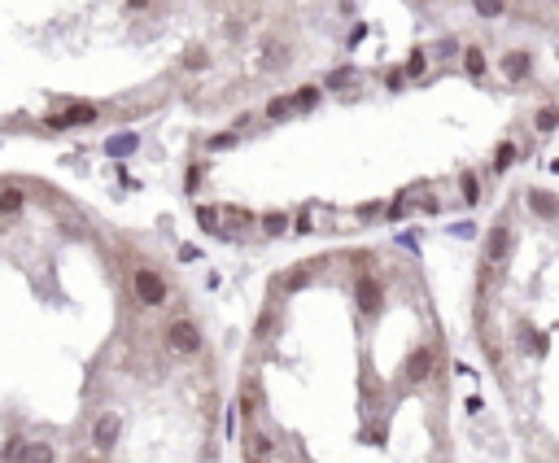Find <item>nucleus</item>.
Returning a JSON list of instances; mask_svg holds the SVG:
<instances>
[{
  "label": "nucleus",
  "instance_id": "9d476101",
  "mask_svg": "<svg viewBox=\"0 0 559 463\" xmlns=\"http://www.w3.org/2000/svg\"><path fill=\"white\" fill-rule=\"evenodd\" d=\"M502 66H507V74H512V79H520V74L529 70V57H524V53H512V57H507Z\"/></svg>",
  "mask_w": 559,
  "mask_h": 463
},
{
  "label": "nucleus",
  "instance_id": "7ed1b4c3",
  "mask_svg": "<svg viewBox=\"0 0 559 463\" xmlns=\"http://www.w3.org/2000/svg\"><path fill=\"white\" fill-rule=\"evenodd\" d=\"M433 363H437V354L428 350V345H415L411 354H406V367H402V376L411 380V384H424L428 376H433Z\"/></svg>",
  "mask_w": 559,
  "mask_h": 463
},
{
  "label": "nucleus",
  "instance_id": "423d86ee",
  "mask_svg": "<svg viewBox=\"0 0 559 463\" xmlns=\"http://www.w3.org/2000/svg\"><path fill=\"white\" fill-rule=\"evenodd\" d=\"M249 459L253 463H267L271 459V442H267L263 433H249Z\"/></svg>",
  "mask_w": 559,
  "mask_h": 463
},
{
  "label": "nucleus",
  "instance_id": "2eb2a0df",
  "mask_svg": "<svg viewBox=\"0 0 559 463\" xmlns=\"http://www.w3.org/2000/svg\"><path fill=\"white\" fill-rule=\"evenodd\" d=\"M424 66H428V62H424V53H415L411 62H406V74H424Z\"/></svg>",
  "mask_w": 559,
  "mask_h": 463
},
{
  "label": "nucleus",
  "instance_id": "4468645a",
  "mask_svg": "<svg viewBox=\"0 0 559 463\" xmlns=\"http://www.w3.org/2000/svg\"><path fill=\"white\" fill-rule=\"evenodd\" d=\"M476 13H485V18H498V13H502V5H494V0H480V5H476Z\"/></svg>",
  "mask_w": 559,
  "mask_h": 463
},
{
  "label": "nucleus",
  "instance_id": "f03ea898",
  "mask_svg": "<svg viewBox=\"0 0 559 463\" xmlns=\"http://www.w3.org/2000/svg\"><path fill=\"white\" fill-rule=\"evenodd\" d=\"M132 289H136L140 306H162V302H166V280H162L154 267H140V271L132 275Z\"/></svg>",
  "mask_w": 559,
  "mask_h": 463
},
{
  "label": "nucleus",
  "instance_id": "f257e3e1",
  "mask_svg": "<svg viewBox=\"0 0 559 463\" xmlns=\"http://www.w3.org/2000/svg\"><path fill=\"white\" fill-rule=\"evenodd\" d=\"M166 345L175 354H201V328L192 319H171L166 324Z\"/></svg>",
  "mask_w": 559,
  "mask_h": 463
},
{
  "label": "nucleus",
  "instance_id": "ddd939ff",
  "mask_svg": "<svg viewBox=\"0 0 559 463\" xmlns=\"http://www.w3.org/2000/svg\"><path fill=\"white\" fill-rule=\"evenodd\" d=\"M284 223H289L284 215H267V219H263V227L271 232V236H275V232H284Z\"/></svg>",
  "mask_w": 559,
  "mask_h": 463
},
{
  "label": "nucleus",
  "instance_id": "dca6fc26",
  "mask_svg": "<svg viewBox=\"0 0 559 463\" xmlns=\"http://www.w3.org/2000/svg\"><path fill=\"white\" fill-rule=\"evenodd\" d=\"M463 197L476 201V179H472V175H463Z\"/></svg>",
  "mask_w": 559,
  "mask_h": 463
},
{
  "label": "nucleus",
  "instance_id": "0eeeda50",
  "mask_svg": "<svg viewBox=\"0 0 559 463\" xmlns=\"http://www.w3.org/2000/svg\"><path fill=\"white\" fill-rule=\"evenodd\" d=\"M529 201L538 205V215H559V197H551V193H542V188H533Z\"/></svg>",
  "mask_w": 559,
  "mask_h": 463
},
{
  "label": "nucleus",
  "instance_id": "1a4fd4ad",
  "mask_svg": "<svg viewBox=\"0 0 559 463\" xmlns=\"http://www.w3.org/2000/svg\"><path fill=\"white\" fill-rule=\"evenodd\" d=\"M463 66H468V74H485V53H480V48H468Z\"/></svg>",
  "mask_w": 559,
  "mask_h": 463
},
{
  "label": "nucleus",
  "instance_id": "39448f33",
  "mask_svg": "<svg viewBox=\"0 0 559 463\" xmlns=\"http://www.w3.org/2000/svg\"><path fill=\"white\" fill-rule=\"evenodd\" d=\"M507 253H512V227H507V223H494L490 236H485V263L498 267Z\"/></svg>",
  "mask_w": 559,
  "mask_h": 463
},
{
  "label": "nucleus",
  "instance_id": "20e7f679",
  "mask_svg": "<svg viewBox=\"0 0 559 463\" xmlns=\"http://www.w3.org/2000/svg\"><path fill=\"white\" fill-rule=\"evenodd\" d=\"M354 297H359V311L363 315H376L380 302H385V289H380L376 275H359V280H354Z\"/></svg>",
  "mask_w": 559,
  "mask_h": 463
},
{
  "label": "nucleus",
  "instance_id": "9b49d317",
  "mask_svg": "<svg viewBox=\"0 0 559 463\" xmlns=\"http://www.w3.org/2000/svg\"><path fill=\"white\" fill-rule=\"evenodd\" d=\"M197 219H201V227H210V232H223V223H219V210H197Z\"/></svg>",
  "mask_w": 559,
  "mask_h": 463
},
{
  "label": "nucleus",
  "instance_id": "f8f14e48",
  "mask_svg": "<svg viewBox=\"0 0 559 463\" xmlns=\"http://www.w3.org/2000/svg\"><path fill=\"white\" fill-rule=\"evenodd\" d=\"M538 127H542V132H551V127H559V110H555V105H546V110L538 114Z\"/></svg>",
  "mask_w": 559,
  "mask_h": 463
},
{
  "label": "nucleus",
  "instance_id": "6e6552de",
  "mask_svg": "<svg viewBox=\"0 0 559 463\" xmlns=\"http://www.w3.org/2000/svg\"><path fill=\"white\" fill-rule=\"evenodd\" d=\"M289 101H293V110H315L319 105V88H297Z\"/></svg>",
  "mask_w": 559,
  "mask_h": 463
}]
</instances>
